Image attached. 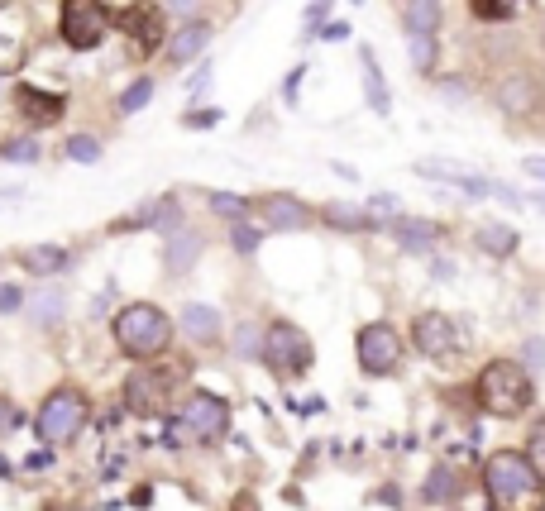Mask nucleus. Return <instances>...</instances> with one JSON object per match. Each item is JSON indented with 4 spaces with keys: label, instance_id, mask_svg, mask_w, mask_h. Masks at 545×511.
Returning a JSON list of instances; mask_svg holds the SVG:
<instances>
[{
    "label": "nucleus",
    "instance_id": "1",
    "mask_svg": "<svg viewBox=\"0 0 545 511\" xmlns=\"http://www.w3.org/2000/svg\"><path fill=\"white\" fill-rule=\"evenodd\" d=\"M483 492L493 511H545V473L522 449H502L483 464Z\"/></svg>",
    "mask_w": 545,
    "mask_h": 511
},
{
    "label": "nucleus",
    "instance_id": "2",
    "mask_svg": "<svg viewBox=\"0 0 545 511\" xmlns=\"http://www.w3.org/2000/svg\"><path fill=\"white\" fill-rule=\"evenodd\" d=\"M110 330H115V344H120L130 359H158V354H168V344H173V320H168V311H158L149 301L120 306L115 320H110Z\"/></svg>",
    "mask_w": 545,
    "mask_h": 511
},
{
    "label": "nucleus",
    "instance_id": "3",
    "mask_svg": "<svg viewBox=\"0 0 545 511\" xmlns=\"http://www.w3.org/2000/svg\"><path fill=\"white\" fill-rule=\"evenodd\" d=\"M479 406L488 416H502V421H512V416H522L531 397H536V387H531V373H526L517 359H493L488 368L479 373Z\"/></svg>",
    "mask_w": 545,
    "mask_h": 511
},
{
    "label": "nucleus",
    "instance_id": "4",
    "mask_svg": "<svg viewBox=\"0 0 545 511\" xmlns=\"http://www.w3.org/2000/svg\"><path fill=\"white\" fill-rule=\"evenodd\" d=\"M173 430L177 440H187V445H216L220 435L230 430V402L216 397V392H192L187 402L177 406Z\"/></svg>",
    "mask_w": 545,
    "mask_h": 511
},
{
    "label": "nucleus",
    "instance_id": "5",
    "mask_svg": "<svg viewBox=\"0 0 545 511\" xmlns=\"http://www.w3.org/2000/svg\"><path fill=\"white\" fill-rule=\"evenodd\" d=\"M316 359V349H311V335H306L302 325H292V320H273L268 330H263V363L278 373V378H302L306 368Z\"/></svg>",
    "mask_w": 545,
    "mask_h": 511
},
{
    "label": "nucleus",
    "instance_id": "6",
    "mask_svg": "<svg viewBox=\"0 0 545 511\" xmlns=\"http://www.w3.org/2000/svg\"><path fill=\"white\" fill-rule=\"evenodd\" d=\"M87 426V397L77 392V387H58V392H48L44 406H39V440L44 445H67V440H77V430Z\"/></svg>",
    "mask_w": 545,
    "mask_h": 511
},
{
    "label": "nucleus",
    "instance_id": "7",
    "mask_svg": "<svg viewBox=\"0 0 545 511\" xmlns=\"http://www.w3.org/2000/svg\"><path fill=\"white\" fill-rule=\"evenodd\" d=\"M58 34H63L67 48L91 53V48L110 34V10L101 0H63V10H58Z\"/></svg>",
    "mask_w": 545,
    "mask_h": 511
},
{
    "label": "nucleus",
    "instance_id": "8",
    "mask_svg": "<svg viewBox=\"0 0 545 511\" xmlns=\"http://www.w3.org/2000/svg\"><path fill=\"white\" fill-rule=\"evenodd\" d=\"M354 349H359V368L369 378H388V373H397V363H402V340H397V330L388 320H369L359 330Z\"/></svg>",
    "mask_w": 545,
    "mask_h": 511
},
{
    "label": "nucleus",
    "instance_id": "9",
    "mask_svg": "<svg viewBox=\"0 0 545 511\" xmlns=\"http://www.w3.org/2000/svg\"><path fill=\"white\" fill-rule=\"evenodd\" d=\"M412 344L416 354H426L431 363H450L459 354V325L445 311H421L412 320Z\"/></svg>",
    "mask_w": 545,
    "mask_h": 511
},
{
    "label": "nucleus",
    "instance_id": "10",
    "mask_svg": "<svg viewBox=\"0 0 545 511\" xmlns=\"http://www.w3.org/2000/svg\"><path fill=\"white\" fill-rule=\"evenodd\" d=\"M259 215L268 230H278V235H297V230H311V220H316V211L306 206V201H297V196L287 192H273L259 201Z\"/></svg>",
    "mask_w": 545,
    "mask_h": 511
},
{
    "label": "nucleus",
    "instance_id": "11",
    "mask_svg": "<svg viewBox=\"0 0 545 511\" xmlns=\"http://www.w3.org/2000/svg\"><path fill=\"white\" fill-rule=\"evenodd\" d=\"M29 58V20L20 5H0V77Z\"/></svg>",
    "mask_w": 545,
    "mask_h": 511
},
{
    "label": "nucleus",
    "instance_id": "12",
    "mask_svg": "<svg viewBox=\"0 0 545 511\" xmlns=\"http://www.w3.org/2000/svg\"><path fill=\"white\" fill-rule=\"evenodd\" d=\"M120 29H125V39L134 43V58H149V53H158V43H163V15L149 10V5L120 10Z\"/></svg>",
    "mask_w": 545,
    "mask_h": 511
},
{
    "label": "nucleus",
    "instance_id": "13",
    "mask_svg": "<svg viewBox=\"0 0 545 511\" xmlns=\"http://www.w3.org/2000/svg\"><path fill=\"white\" fill-rule=\"evenodd\" d=\"M541 106V82L531 77V72H512V77H502L498 82V110L502 115H512V120H531Z\"/></svg>",
    "mask_w": 545,
    "mask_h": 511
},
{
    "label": "nucleus",
    "instance_id": "14",
    "mask_svg": "<svg viewBox=\"0 0 545 511\" xmlns=\"http://www.w3.org/2000/svg\"><path fill=\"white\" fill-rule=\"evenodd\" d=\"M125 406H130L134 416H158L163 406H168V378H158L149 368H139L125 378Z\"/></svg>",
    "mask_w": 545,
    "mask_h": 511
},
{
    "label": "nucleus",
    "instance_id": "15",
    "mask_svg": "<svg viewBox=\"0 0 545 511\" xmlns=\"http://www.w3.org/2000/svg\"><path fill=\"white\" fill-rule=\"evenodd\" d=\"M177 220H182L177 201H173V196H158V201H144L134 215L115 220L110 230H115V235H120V230H177Z\"/></svg>",
    "mask_w": 545,
    "mask_h": 511
},
{
    "label": "nucleus",
    "instance_id": "16",
    "mask_svg": "<svg viewBox=\"0 0 545 511\" xmlns=\"http://www.w3.org/2000/svg\"><path fill=\"white\" fill-rule=\"evenodd\" d=\"M440 235L445 230H440L436 220H416V215H397L393 220V239L402 254H431L440 244Z\"/></svg>",
    "mask_w": 545,
    "mask_h": 511
},
{
    "label": "nucleus",
    "instance_id": "17",
    "mask_svg": "<svg viewBox=\"0 0 545 511\" xmlns=\"http://www.w3.org/2000/svg\"><path fill=\"white\" fill-rule=\"evenodd\" d=\"M201 249H206V239H201L197 230H177V235L163 244V273H168V277H187L192 268H197Z\"/></svg>",
    "mask_w": 545,
    "mask_h": 511
},
{
    "label": "nucleus",
    "instance_id": "18",
    "mask_svg": "<svg viewBox=\"0 0 545 511\" xmlns=\"http://www.w3.org/2000/svg\"><path fill=\"white\" fill-rule=\"evenodd\" d=\"M177 325H182V335L192 344H216L220 340V311L216 306H206V301H187L182 311H177Z\"/></svg>",
    "mask_w": 545,
    "mask_h": 511
},
{
    "label": "nucleus",
    "instance_id": "19",
    "mask_svg": "<svg viewBox=\"0 0 545 511\" xmlns=\"http://www.w3.org/2000/svg\"><path fill=\"white\" fill-rule=\"evenodd\" d=\"M15 106H20V115L29 125H58L67 101L63 96H44V91H34V86H20V91H15Z\"/></svg>",
    "mask_w": 545,
    "mask_h": 511
},
{
    "label": "nucleus",
    "instance_id": "20",
    "mask_svg": "<svg viewBox=\"0 0 545 511\" xmlns=\"http://www.w3.org/2000/svg\"><path fill=\"white\" fill-rule=\"evenodd\" d=\"M206 43H211V24L206 20H187L182 29L173 34V43H168V63H197L201 53H206Z\"/></svg>",
    "mask_w": 545,
    "mask_h": 511
},
{
    "label": "nucleus",
    "instance_id": "21",
    "mask_svg": "<svg viewBox=\"0 0 545 511\" xmlns=\"http://www.w3.org/2000/svg\"><path fill=\"white\" fill-rule=\"evenodd\" d=\"M321 220H326L330 230H340V235H359V230H378L369 211H359V206H345V201H330L326 211H321Z\"/></svg>",
    "mask_w": 545,
    "mask_h": 511
},
{
    "label": "nucleus",
    "instance_id": "22",
    "mask_svg": "<svg viewBox=\"0 0 545 511\" xmlns=\"http://www.w3.org/2000/svg\"><path fill=\"white\" fill-rule=\"evenodd\" d=\"M517 230L512 225H498V220H488V225H479V249L488 258H512L517 254Z\"/></svg>",
    "mask_w": 545,
    "mask_h": 511
},
{
    "label": "nucleus",
    "instance_id": "23",
    "mask_svg": "<svg viewBox=\"0 0 545 511\" xmlns=\"http://www.w3.org/2000/svg\"><path fill=\"white\" fill-rule=\"evenodd\" d=\"M402 29H407V34H436L440 29V0H407Z\"/></svg>",
    "mask_w": 545,
    "mask_h": 511
},
{
    "label": "nucleus",
    "instance_id": "24",
    "mask_svg": "<svg viewBox=\"0 0 545 511\" xmlns=\"http://www.w3.org/2000/svg\"><path fill=\"white\" fill-rule=\"evenodd\" d=\"M20 263H24V268H29L34 277H53V273H63L67 263H72V254H67V249H53V244H48V249H24Z\"/></svg>",
    "mask_w": 545,
    "mask_h": 511
},
{
    "label": "nucleus",
    "instance_id": "25",
    "mask_svg": "<svg viewBox=\"0 0 545 511\" xmlns=\"http://www.w3.org/2000/svg\"><path fill=\"white\" fill-rule=\"evenodd\" d=\"M359 67H364V91H369V106L378 110V115H388V91H383V72H378L373 48H359Z\"/></svg>",
    "mask_w": 545,
    "mask_h": 511
},
{
    "label": "nucleus",
    "instance_id": "26",
    "mask_svg": "<svg viewBox=\"0 0 545 511\" xmlns=\"http://www.w3.org/2000/svg\"><path fill=\"white\" fill-rule=\"evenodd\" d=\"M474 5V15L488 24H502V20H517V15H526L536 0H469Z\"/></svg>",
    "mask_w": 545,
    "mask_h": 511
},
{
    "label": "nucleus",
    "instance_id": "27",
    "mask_svg": "<svg viewBox=\"0 0 545 511\" xmlns=\"http://www.w3.org/2000/svg\"><path fill=\"white\" fill-rule=\"evenodd\" d=\"M29 311H34V325H58L67 311V297L58 292V287H44L39 297L29 301Z\"/></svg>",
    "mask_w": 545,
    "mask_h": 511
},
{
    "label": "nucleus",
    "instance_id": "28",
    "mask_svg": "<svg viewBox=\"0 0 545 511\" xmlns=\"http://www.w3.org/2000/svg\"><path fill=\"white\" fill-rule=\"evenodd\" d=\"M263 330H268V325H259V320H240V330H235V359H259Z\"/></svg>",
    "mask_w": 545,
    "mask_h": 511
},
{
    "label": "nucleus",
    "instance_id": "29",
    "mask_svg": "<svg viewBox=\"0 0 545 511\" xmlns=\"http://www.w3.org/2000/svg\"><path fill=\"white\" fill-rule=\"evenodd\" d=\"M412 67L416 72H436V58H440V43H436V34H412Z\"/></svg>",
    "mask_w": 545,
    "mask_h": 511
},
{
    "label": "nucleus",
    "instance_id": "30",
    "mask_svg": "<svg viewBox=\"0 0 545 511\" xmlns=\"http://www.w3.org/2000/svg\"><path fill=\"white\" fill-rule=\"evenodd\" d=\"M455 492H459L455 469H436L431 478H426V488H421V497H426V502H450Z\"/></svg>",
    "mask_w": 545,
    "mask_h": 511
},
{
    "label": "nucleus",
    "instance_id": "31",
    "mask_svg": "<svg viewBox=\"0 0 545 511\" xmlns=\"http://www.w3.org/2000/svg\"><path fill=\"white\" fill-rule=\"evenodd\" d=\"M259 244H263V230L259 225H249V220H235V225H230V249H235V254H259Z\"/></svg>",
    "mask_w": 545,
    "mask_h": 511
},
{
    "label": "nucleus",
    "instance_id": "32",
    "mask_svg": "<svg viewBox=\"0 0 545 511\" xmlns=\"http://www.w3.org/2000/svg\"><path fill=\"white\" fill-rule=\"evenodd\" d=\"M63 153L72 163H96V158H101V139H96V134H72Z\"/></svg>",
    "mask_w": 545,
    "mask_h": 511
},
{
    "label": "nucleus",
    "instance_id": "33",
    "mask_svg": "<svg viewBox=\"0 0 545 511\" xmlns=\"http://www.w3.org/2000/svg\"><path fill=\"white\" fill-rule=\"evenodd\" d=\"M153 96V82L149 77H139V82H130V91L120 96V115H134V110H144Z\"/></svg>",
    "mask_w": 545,
    "mask_h": 511
},
{
    "label": "nucleus",
    "instance_id": "34",
    "mask_svg": "<svg viewBox=\"0 0 545 511\" xmlns=\"http://www.w3.org/2000/svg\"><path fill=\"white\" fill-rule=\"evenodd\" d=\"M211 211L225 215V220H244V211H249V201L235 192H211Z\"/></svg>",
    "mask_w": 545,
    "mask_h": 511
},
{
    "label": "nucleus",
    "instance_id": "35",
    "mask_svg": "<svg viewBox=\"0 0 545 511\" xmlns=\"http://www.w3.org/2000/svg\"><path fill=\"white\" fill-rule=\"evenodd\" d=\"M5 158H15V163H39V144L34 139H10V144H0Z\"/></svg>",
    "mask_w": 545,
    "mask_h": 511
},
{
    "label": "nucleus",
    "instance_id": "36",
    "mask_svg": "<svg viewBox=\"0 0 545 511\" xmlns=\"http://www.w3.org/2000/svg\"><path fill=\"white\" fill-rule=\"evenodd\" d=\"M526 454H531V464L545 473V416L531 426V435H526Z\"/></svg>",
    "mask_w": 545,
    "mask_h": 511
},
{
    "label": "nucleus",
    "instance_id": "37",
    "mask_svg": "<svg viewBox=\"0 0 545 511\" xmlns=\"http://www.w3.org/2000/svg\"><path fill=\"white\" fill-rule=\"evenodd\" d=\"M522 368H526V373H545V340L531 335V340L522 344Z\"/></svg>",
    "mask_w": 545,
    "mask_h": 511
},
{
    "label": "nucleus",
    "instance_id": "38",
    "mask_svg": "<svg viewBox=\"0 0 545 511\" xmlns=\"http://www.w3.org/2000/svg\"><path fill=\"white\" fill-rule=\"evenodd\" d=\"M15 426H20V411H15V402H5V397H0V440H10Z\"/></svg>",
    "mask_w": 545,
    "mask_h": 511
},
{
    "label": "nucleus",
    "instance_id": "39",
    "mask_svg": "<svg viewBox=\"0 0 545 511\" xmlns=\"http://www.w3.org/2000/svg\"><path fill=\"white\" fill-rule=\"evenodd\" d=\"M220 120V110H187V115H182V125L187 129H211Z\"/></svg>",
    "mask_w": 545,
    "mask_h": 511
},
{
    "label": "nucleus",
    "instance_id": "40",
    "mask_svg": "<svg viewBox=\"0 0 545 511\" xmlns=\"http://www.w3.org/2000/svg\"><path fill=\"white\" fill-rule=\"evenodd\" d=\"M20 306H24L20 287H0V316H10V311H20Z\"/></svg>",
    "mask_w": 545,
    "mask_h": 511
},
{
    "label": "nucleus",
    "instance_id": "41",
    "mask_svg": "<svg viewBox=\"0 0 545 511\" xmlns=\"http://www.w3.org/2000/svg\"><path fill=\"white\" fill-rule=\"evenodd\" d=\"M302 77H306V67H292V72H287V82H283V101H287V106H297V86H302Z\"/></svg>",
    "mask_w": 545,
    "mask_h": 511
},
{
    "label": "nucleus",
    "instance_id": "42",
    "mask_svg": "<svg viewBox=\"0 0 545 511\" xmlns=\"http://www.w3.org/2000/svg\"><path fill=\"white\" fill-rule=\"evenodd\" d=\"M440 96H445V101H455V106H459V101H469V86L450 77V82H440Z\"/></svg>",
    "mask_w": 545,
    "mask_h": 511
},
{
    "label": "nucleus",
    "instance_id": "43",
    "mask_svg": "<svg viewBox=\"0 0 545 511\" xmlns=\"http://www.w3.org/2000/svg\"><path fill=\"white\" fill-rule=\"evenodd\" d=\"M326 15H330V0H316V5L306 10V29H321V24H326Z\"/></svg>",
    "mask_w": 545,
    "mask_h": 511
},
{
    "label": "nucleus",
    "instance_id": "44",
    "mask_svg": "<svg viewBox=\"0 0 545 511\" xmlns=\"http://www.w3.org/2000/svg\"><path fill=\"white\" fill-rule=\"evenodd\" d=\"M206 86H211V63H201V67H197V77L187 82V91H192V96H201Z\"/></svg>",
    "mask_w": 545,
    "mask_h": 511
},
{
    "label": "nucleus",
    "instance_id": "45",
    "mask_svg": "<svg viewBox=\"0 0 545 511\" xmlns=\"http://www.w3.org/2000/svg\"><path fill=\"white\" fill-rule=\"evenodd\" d=\"M173 15H182V20H197V0H163Z\"/></svg>",
    "mask_w": 545,
    "mask_h": 511
},
{
    "label": "nucleus",
    "instance_id": "46",
    "mask_svg": "<svg viewBox=\"0 0 545 511\" xmlns=\"http://www.w3.org/2000/svg\"><path fill=\"white\" fill-rule=\"evenodd\" d=\"M29 469H34V473L53 469V449H39V454H29Z\"/></svg>",
    "mask_w": 545,
    "mask_h": 511
},
{
    "label": "nucleus",
    "instance_id": "47",
    "mask_svg": "<svg viewBox=\"0 0 545 511\" xmlns=\"http://www.w3.org/2000/svg\"><path fill=\"white\" fill-rule=\"evenodd\" d=\"M321 34H326L330 43H335V39H349V24H326V29H321Z\"/></svg>",
    "mask_w": 545,
    "mask_h": 511
},
{
    "label": "nucleus",
    "instance_id": "48",
    "mask_svg": "<svg viewBox=\"0 0 545 511\" xmlns=\"http://www.w3.org/2000/svg\"><path fill=\"white\" fill-rule=\"evenodd\" d=\"M522 168H526V172H531V177H541V182H545V158H526Z\"/></svg>",
    "mask_w": 545,
    "mask_h": 511
},
{
    "label": "nucleus",
    "instance_id": "49",
    "mask_svg": "<svg viewBox=\"0 0 545 511\" xmlns=\"http://www.w3.org/2000/svg\"><path fill=\"white\" fill-rule=\"evenodd\" d=\"M436 277H440V282H450V277H455V263H450V258H440V263H436Z\"/></svg>",
    "mask_w": 545,
    "mask_h": 511
},
{
    "label": "nucleus",
    "instance_id": "50",
    "mask_svg": "<svg viewBox=\"0 0 545 511\" xmlns=\"http://www.w3.org/2000/svg\"><path fill=\"white\" fill-rule=\"evenodd\" d=\"M240 511H254V497H240Z\"/></svg>",
    "mask_w": 545,
    "mask_h": 511
},
{
    "label": "nucleus",
    "instance_id": "51",
    "mask_svg": "<svg viewBox=\"0 0 545 511\" xmlns=\"http://www.w3.org/2000/svg\"><path fill=\"white\" fill-rule=\"evenodd\" d=\"M531 201H536V206H541V211H545V192H536V196H531Z\"/></svg>",
    "mask_w": 545,
    "mask_h": 511
},
{
    "label": "nucleus",
    "instance_id": "52",
    "mask_svg": "<svg viewBox=\"0 0 545 511\" xmlns=\"http://www.w3.org/2000/svg\"><path fill=\"white\" fill-rule=\"evenodd\" d=\"M354 5H364V0H354Z\"/></svg>",
    "mask_w": 545,
    "mask_h": 511
}]
</instances>
